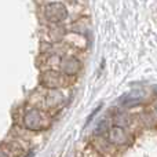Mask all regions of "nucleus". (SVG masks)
<instances>
[{"label":"nucleus","mask_w":157,"mask_h":157,"mask_svg":"<svg viewBox=\"0 0 157 157\" xmlns=\"http://www.w3.org/2000/svg\"><path fill=\"white\" fill-rule=\"evenodd\" d=\"M25 125L30 130H43L48 125V119L39 109H30L25 114Z\"/></svg>","instance_id":"nucleus-1"},{"label":"nucleus","mask_w":157,"mask_h":157,"mask_svg":"<svg viewBox=\"0 0 157 157\" xmlns=\"http://www.w3.org/2000/svg\"><path fill=\"white\" fill-rule=\"evenodd\" d=\"M44 15H46V18L50 19V21L58 22V21H62V19H65L66 17H68V11H66V8L63 4L52 3V4H48L46 7Z\"/></svg>","instance_id":"nucleus-2"},{"label":"nucleus","mask_w":157,"mask_h":157,"mask_svg":"<svg viewBox=\"0 0 157 157\" xmlns=\"http://www.w3.org/2000/svg\"><path fill=\"white\" fill-rule=\"evenodd\" d=\"M109 142L116 145H124L128 142V135L121 127H114L109 131Z\"/></svg>","instance_id":"nucleus-3"},{"label":"nucleus","mask_w":157,"mask_h":157,"mask_svg":"<svg viewBox=\"0 0 157 157\" xmlns=\"http://www.w3.org/2000/svg\"><path fill=\"white\" fill-rule=\"evenodd\" d=\"M121 103L124 106H128V108H131V106H134V105H138V103H141V99H138V98H130L128 95H125V97L121 99Z\"/></svg>","instance_id":"nucleus-4"},{"label":"nucleus","mask_w":157,"mask_h":157,"mask_svg":"<svg viewBox=\"0 0 157 157\" xmlns=\"http://www.w3.org/2000/svg\"><path fill=\"white\" fill-rule=\"evenodd\" d=\"M108 125H109V121L108 120H102V121L98 124V127H97V131L95 132L99 135V134H103V132H106V130H108Z\"/></svg>","instance_id":"nucleus-5"},{"label":"nucleus","mask_w":157,"mask_h":157,"mask_svg":"<svg viewBox=\"0 0 157 157\" xmlns=\"http://www.w3.org/2000/svg\"><path fill=\"white\" fill-rule=\"evenodd\" d=\"M101 109H102V105L97 106V109H95V110H92V112H91V113H90V116H88V117H87V121H86V125H88V124H90V123H91V121H92V119H94V117H95V116H97V113H98V112H99V110H101Z\"/></svg>","instance_id":"nucleus-6"},{"label":"nucleus","mask_w":157,"mask_h":157,"mask_svg":"<svg viewBox=\"0 0 157 157\" xmlns=\"http://www.w3.org/2000/svg\"><path fill=\"white\" fill-rule=\"evenodd\" d=\"M0 157H7V155L4 152H0Z\"/></svg>","instance_id":"nucleus-7"},{"label":"nucleus","mask_w":157,"mask_h":157,"mask_svg":"<svg viewBox=\"0 0 157 157\" xmlns=\"http://www.w3.org/2000/svg\"><path fill=\"white\" fill-rule=\"evenodd\" d=\"M33 155H35V153H33V152H30V155H28L26 157H33Z\"/></svg>","instance_id":"nucleus-8"},{"label":"nucleus","mask_w":157,"mask_h":157,"mask_svg":"<svg viewBox=\"0 0 157 157\" xmlns=\"http://www.w3.org/2000/svg\"><path fill=\"white\" fill-rule=\"evenodd\" d=\"M153 91H155V94H156V95H157V86H156V87H155V88H153Z\"/></svg>","instance_id":"nucleus-9"},{"label":"nucleus","mask_w":157,"mask_h":157,"mask_svg":"<svg viewBox=\"0 0 157 157\" xmlns=\"http://www.w3.org/2000/svg\"><path fill=\"white\" fill-rule=\"evenodd\" d=\"M156 109H157V105H156Z\"/></svg>","instance_id":"nucleus-10"}]
</instances>
